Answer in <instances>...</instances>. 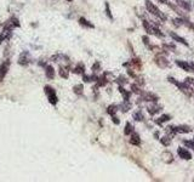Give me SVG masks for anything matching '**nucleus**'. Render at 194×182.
I'll list each match as a JSON object with an SVG mask.
<instances>
[{
  "label": "nucleus",
  "instance_id": "6",
  "mask_svg": "<svg viewBox=\"0 0 194 182\" xmlns=\"http://www.w3.org/2000/svg\"><path fill=\"white\" fill-rule=\"evenodd\" d=\"M11 37H12V29L4 28V27H2V32L0 33V45L4 43V40H6V39H10Z\"/></svg>",
  "mask_w": 194,
  "mask_h": 182
},
{
  "label": "nucleus",
  "instance_id": "16",
  "mask_svg": "<svg viewBox=\"0 0 194 182\" xmlns=\"http://www.w3.org/2000/svg\"><path fill=\"white\" fill-rule=\"evenodd\" d=\"M68 68H64V67H62V66H60V68H58V74H60V77L63 79H68L69 77V71H67Z\"/></svg>",
  "mask_w": 194,
  "mask_h": 182
},
{
  "label": "nucleus",
  "instance_id": "31",
  "mask_svg": "<svg viewBox=\"0 0 194 182\" xmlns=\"http://www.w3.org/2000/svg\"><path fill=\"white\" fill-rule=\"evenodd\" d=\"M106 12H107V16H108L111 20H113V16H112V14H111V9H109L108 4H106Z\"/></svg>",
  "mask_w": 194,
  "mask_h": 182
},
{
  "label": "nucleus",
  "instance_id": "32",
  "mask_svg": "<svg viewBox=\"0 0 194 182\" xmlns=\"http://www.w3.org/2000/svg\"><path fill=\"white\" fill-rule=\"evenodd\" d=\"M142 40H143L145 45L149 46V39H148V37H147V35H143V37H142Z\"/></svg>",
  "mask_w": 194,
  "mask_h": 182
},
{
  "label": "nucleus",
  "instance_id": "12",
  "mask_svg": "<svg viewBox=\"0 0 194 182\" xmlns=\"http://www.w3.org/2000/svg\"><path fill=\"white\" fill-rule=\"evenodd\" d=\"M45 76H46V78L50 79V80H52V79L55 78V69H53L52 66L48 64V66L45 67Z\"/></svg>",
  "mask_w": 194,
  "mask_h": 182
},
{
  "label": "nucleus",
  "instance_id": "9",
  "mask_svg": "<svg viewBox=\"0 0 194 182\" xmlns=\"http://www.w3.org/2000/svg\"><path fill=\"white\" fill-rule=\"evenodd\" d=\"M170 37H171V38H172L175 41H177V43H181V44H182V45H184V46H188V43H187V41H186V40H184L182 37H180L178 34H176V33L171 32V33H170Z\"/></svg>",
  "mask_w": 194,
  "mask_h": 182
},
{
  "label": "nucleus",
  "instance_id": "34",
  "mask_svg": "<svg viewBox=\"0 0 194 182\" xmlns=\"http://www.w3.org/2000/svg\"><path fill=\"white\" fill-rule=\"evenodd\" d=\"M117 83H118V84H119V83H120V84H125V83H126V80H125L124 77H120V78L117 79Z\"/></svg>",
  "mask_w": 194,
  "mask_h": 182
},
{
  "label": "nucleus",
  "instance_id": "36",
  "mask_svg": "<svg viewBox=\"0 0 194 182\" xmlns=\"http://www.w3.org/2000/svg\"><path fill=\"white\" fill-rule=\"evenodd\" d=\"M38 64H39L40 67H44V68H45V67L48 66V63H46L45 61H39V62H38Z\"/></svg>",
  "mask_w": 194,
  "mask_h": 182
},
{
  "label": "nucleus",
  "instance_id": "43",
  "mask_svg": "<svg viewBox=\"0 0 194 182\" xmlns=\"http://www.w3.org/2000/svg\"><path fill=\"white\" fill-rule=\"evenodd\" d=\"M66 1H68V2H71V1H73V0H66Z\"/></svg>",
  "mask_w": 194,
  "mask_h": 182
},
{
  "label": "nucleus",
  "instance_id": "17",
  "mask_svg": "<svg viewBox=\"0 0 194 182\" xmlns=\"http://www.w3.org/2000/svg\"><path fill=\"white\" fill-rule=\"evenodd\" d=\"M73 72L75 74H85V66L83 63H78L76 67L73 69Z\"/></svg>",
  "mask_w": 194,
  "mask_h": 182
},
{
  "label": "nucleus",
  "instance_id": "24",
  "mask_svg": "<svg viewBox=\"0 0 194 182\" xmlns=\"http://www.w3.org/2000/svg\"><path fill=\"white\" fill-rule=\"evenodd\" d=\"M168 120H170V115L165 114V115H161L159 119H157V120H155V123H157V124H159V125H161L163 123H165V122H168Z\"/></svg>",
  "mask_w": 194,
  "mask_h": 182
},
{
  "label": "nucleus",
  "instance_id": "40",
  "mask_svg": "<svg viewBox=\"0 0 194 182\" xmlns=\"http://www.w3.org/2000/svg\"><path fill=\"white\" fill-rule=\"evenodd\" d=\"M112 119H113V123H114V124H119V123H120L115 115H112Z\"/></svg>",
  "mask_w": 194,
  "mask_h": 182
},
{
  "label": "nucleus",
  "instance_id": "11",
  "mask_svg": "<svg viewBox=\"0 0 194 182\" xmlns=\"http://www.w3.org/2000/svg\"><path fill=\"white\" fill-rule=\"evenodd\" d=\"M176 64H177L180 68H182L183 71H186V72H192L191 64H189V63H187L186 61H176Z\"/></svg>",
  "mask_w": 194,
  "mask_h": 182
},
{
  "label": "nucleus",
  "instance_id": "35",
  "mask_svg": "<svg viewBox=\"0 0 194 182\" xmlns=\"http://www.w3.org/2000/svg\"><path fill=\"white\" fill-rule=\"evenodd\" d=\"M132 63H134L135 66H138V67L141 66V62H140V58H135V60L132 61Z\"/></svg>",
  "mask_w": 194,
  "mask_h": 182
},
{
  "label": "nucleus",
  "instance_id": "20",
  "mask_svg": "<svg viewBox=\"0 0 194 182\" xmlns=\"http://www.w3.org/2000/svg\"><path fill=\"white\" fill-rule=\"evenodd\" d=\"M73 91H74V94L78 95V96L83 95V92H84V86H83V84H78V85H75V86L73 87Z\"/></svg>",
  "mask_w": 194,
  "mask_h": 182
},
{
  "label": "nucleus",
  "instance_id": "19",
  "mask_svg": "<svg viewBox=\"0 0 194 182\" xmlns=\"http://www.w3.org/2000/svg\"><path fill=\"white\" fill-rule=\"evenodd\" d=\"M175 1H176V4H177L178 6H181L182 9L187 10V11H189V10H191V5H189L186 0H175Z\"/></svg>",
  "mask_w": 194,
  "mask_h": 182
},
{
  "label": "nucleus",
  "instance_id": "15",
  "mask_svg": "<svg viewBox=\"0 0 194 182\" xmlns=\"http://www.w3.org/2000/svg\"><path fill=\"white\" fill-rule=\"evenodd\" d=\"M51 61H53V62H60L61 60H64V61H69V58L66 56V55H61V53H57V55H53L51 58H50Z\"/></svg>",
  "mask_w": 194,
  "mask_h": 182
},
{
  "label": "nucleus",
  "instance_id": "25",
  "mask_svg": "<svg viewBox=\"0 0 194 182\" xmlns=\"http://www.w3.org/2000/svg\"><path fill=\"white\" fill-rule=\"evenodd\" d=\"M117 110H118V107H117V106H109V107L107 108V113L111 114V115H115Z\"/></svg>",
  "mask_w": 194,
  "mask_h": 182
},
{
  "label": "nucleus",
  "instance_id": "10",
  "mask_svg": "<svg viewBox=\"0 0 194 182\" xmlns=\"http://www.w3.org/2000/svg\"><path fill=\"white\" fill-rule=\"evenodd\" d=\"M155 63H157L159 67H161V68H165V67L169 66V62H168L166 58L163 57V56H158V57L155 58Z\"/></svg>",
  "mask_w": 194,
  "mask_h": 182
},
{
  "label": "nucleus",
  "instance_id": "1",
  "mask_svg": "<svg viewBox=\"0 0 194 182\" xmlns=\"http://www.w3.org/2000/svg\"><path fill=\"white\" fill-rule=\"evenodd\" d=\"M146 9H147V11L149 12V14H152L153 16H155V17H158L159 20H161V21H166V16L164 15V12H161L159 9H158V6H155L152 1H149V0H147L146 1Z\"/></svg>",
  "mask_w": 194,
  "mask_h": 182
},
{
  "label": "nucleus",
  "instance_id": "38",
  "mask_svg": "<svg viewBox=\"0 0 194 182\" xmlns=\"http://www.w3.org/2000/svg\"><path fill=\"white\" fill-rule=\"evenodd\" d=\"M164 49H165V50H172V51H173V50H175V48H173V46H172V45H166V44H165V45H164Z\"/></svg>",
  "mask_w": 194,
  "mask_h": 182
},
{
  "label": "nucleus",
  "instance_id": "14",
  "mask_svg": "<svg viewBox=\"0 0 194 182\" xmlns=\"http://www.w3.org/2000/svg\"><path fill=\"white\" fill-rule=\"evenodd\" d=\"M175 131L176 134H188L191 132V128L189 126H184V125H181V126H175Z\"/></svg>",
  "mask_w": 194,
  "mask_h": 182
},
{
  "label": "nucleus",
  "instance_id": "33",
  "mask_svg": "<svg viewBox=\"0 0 194 182\" xmlns=\"http://www.w3.org/2000/svg\"><path fill=\"white\" fill-rule=\"evenodd\" d=\"M99 68H101L99 63H98V62H96V63L92 66V71H94V73H95V72H97V69H99Z\"/></svg>",
  "mask_w": 194,
  "mask_h": 182
},
{
  "label": "nucleus",
  "instance_id": "7",
  "mask_svg": "<svg viewBox=\"0 0 194 182\" xmlns=\"http://www.w3.org/2000/svg\"><path fill=\"white\" fill-rule=\"evenodd\" d=\"M142 100L143 101H149V102H157L159 97L152 92H142Z\"/></svg>",
  "mask_w": 194,
  "mask_h": 182
},
{
  "label": "nucleus",
  "instance_id": "5",
  "mask_svg": "<svg viewBox=\"0 0 194 182\" xmlns=\"http://www.w3.org/2000/svg\"><path fill=\"white\" fill-rule=\"evenodd\" d=\"M17 63H18L20 66H22V67L28 66V64L30 63V55H29V52L28 51L21 52L20 56H18V61H17Z\"/></svg>",
  "mask_w": 194,
  "mask_h": 182
},
{
  "label": "nucleus",
  "instance_id": "39",
  "mask_svg": "<svg viewBox=\"0 0 194 182\" xmlns=\"http://www.w3.org/2000/svg\"><path fill=\"white\" fill-rule=\"evenodd\" d=\"M186 81H187V84H192V85H194V78H187L186 79Z\"/></svg>",
  "mask_w": 194,
  "mask_h": 182
},
{
  "label": "nucleus",
  "instance_id": "28",
  "mask_svg": "<svg viewBox=\"0 0 194 182\" xmlns=\"http://www.w3.org/2000/svg\"><path fill=\"white\" fill-rule=\"evenodd\" d=\"M131 89H132V91L135 92V94H138V95H142V92L143 91H141V89L136 85V84H134V85H131Z\"/></svg>",
  "mask_w": 194,
  "mask_h": 182
},
{
  "label": "nucleus",
  "instance_id": "30",
  "mask_svg": "<svg viewBox=\"0 0 194 182\" xmlns=\"http://www.w3.org/2000/svg\"><path fill=\"white\" fill-rule=\"evenodd\" d=\"M183 143H184L188 148H192V149L194 151V140L193 141H183Z\"/></svg>",
  "mask_w": 194,
  "mask_h": 182
},
{
  "label": "nucleus",
  "instance_id": "2",
  "mask_svg": "<svg viewBox=\"0 0 194 182\" xmlns=\"http://www.w3.org/2000/svg\"><path fill=\"white\" fill-rule=\"evenodd\" d=\"M44 92H45V95L48 96L49 102L52 104V106H56L57 102H58V97H57V95H56V90H55L52 86L46 85V86L44 87Z\"/></svg>",
  "mask_w": 194,
  "mask_h": 182
},
{
  "label": "nucleus",
  "instance_id": "23",
  "mask_svg": "<svg viewBox=\"0 0 194 182\" xmlns=\"http://www.w3.org/2000/svg\"><path fill=\"white\" fill-rule=\"evenodd\" d=\"M134 119H135L136 122H142V120L145 119V117H143V113H142L141 110H138V112H135V113H134Z\"/></svg>",
  "mask_w": 194,
  "mask_h": 182
},
{
  "label": "nucleus",
  "instance_id": "21",
  "mask_svg": "<svg viewBox=\"0 0 194 182\" xmlns=\"http://www.w3.org/2000/svg\"><path fill=\"white\" fill-rule=\"evenodd\" d=\"M161 110V107L160 106H150V107H148V113L149 114H152V115H154L155 113H158V112H160Z\"/></svg>",
  "mask_w": 194,
  "mask_h": 182
},
{
  "label": "nucleus",
  "instance_id": "41",
  "mask_svg": "<svg viewBox=\"0 0 194 182\" xmlns=\"http://www.w3.org/2000/svg\"><path fill=\"white\" fill-rule=\"evenodd\" d=\"M158 1H159V2H161V4H165V5H166V4H169V1H168V0H158Z\"/></svg>",
  "mask_w": 194,
  "mask_h": 182
},
{
  "label": "nucleus",
  "instance_id": "8",
  "mask_svg": "<svg viewBox=\"0 0 194 182\" xmlns=\"http://www.w3.org/2000/svg\"><path fill=\"white\" fill-rule=\"evenodd\" d=\"M177 154L180 158H182V159H184V160H191L192 159V154L186 149V148H178L177 149Z\"/></svg>",
  "mask_w": 194,
  "mask_h": 182
},
{
  "label": "nucleus",
  "instance_id": "4",
  "mask_svg": "<svg viewBox=\"0 0 194 182\" xmlns=\"http://www.w3.org/2000/svg\"><path fill=\"white\" fill-rule=\"evenodd\" d=\"M4 28H9V29H15V28H18V27H21V23H20V20L17 18V17H15V16H11L6 22H5V25H2Z\"/></svg>",
  "mask_w": 194,
  "mask_h": 182
},
{
  "label": "nucleus",
  "instance_id": "37",
  "mask_svg": "<svg viewBox=\"0 0 194 182\" xmlns=\"http://www.w3.org/2000/svg\"><path fill=\"white\" fill-rule=\"evenodd\" d=\"M184 25H186V26H188L189 28H191V29H193V30H194V25H193V23H191V22H188V21H184Z\"/></svg>",
  "mask_w": 194,
  "mask_h": 182
},
{
  "label": "nucleus",
  "instance_id": "3",
  "mask_svg": "<svg viewBox=\"0 0 194 182\" xmlns=\"http://www.w3.org/2000/svg\"><path fill=\"white\" fill-rule=\"evenodd\" d=\"M10 66H11V61L10 60H5L0 63V83L4 81L5 77L7 76V72L10 69Z\"/></svg>",
  "mask_w": 194,
  "mask_h": 182
},
{
  "label": "nucleus",
  "instance_id": "26",
  "mask_svg": "<svg viewBox=\"0 0 194 182\" xmlns=\"http://www.w3.org/2000/svg\"><path fill=\"white\" fill-rule=\"evenodd\" d=\"M119 108H121V110H122V112H126L127 109H130V108H131V104L129 103V101H124V104H120V106H119Z\"/></svg>",
  "mask_w": 194,
  "mask_h": 182
},
{
  "label": "nucleus",
  "instance_id": "42",
  "mask_svg": "<svg viewBox=\"0 0 194 182\" xmlns=\"http://www.w3.org/2000/svg\"><path fill=\"white\" fill-rule=\"evenodd\" d=\"M191 68H192V72H194V62H191Z\"/></svg>",
  "mask_w": 194,
  "mask_h": 182
},
{
  "label": "nucleus",
  "instance_id": "22",
  "mask_svg": "<svg viewBox=\"0 0 194 182\" xmlns=\"http://www.w3.org/2000/svg\"><path fill=\"white\" fill-rule=\"evenodd\" d=\"M119 91H120V94L122 95V97H124V101H129V99H130V92L126 91L122 86H119Z\"/></svg>",
  "mask_w": 194,
  "mask_h": 182
},
{
  "label": "nucleus",
  "instance_id": "27",
  "mask_svg": "<svg viewBox=\"0 0 194 182\" xmlns=\"http://www.w3.org/2000/svg\"><path fill=\"white\" fill-rule=\"evenodd\" d=\"M124 132H125V135H129V134H132L134 132V126L131 125V124H126L125 125V130H124Z\"/></svg>",
  "mask_w": 194,
  "mask_h": 182
},
{
  "label": "nucleus",
  "instance_id": "13",
  "mask_svg": "<svg viewBox=\"0 0 194 182\" xmlns=\"http://www.w3.org/2000/svg\"><path fill=\"white\" fill-rule=\"evenodd\" d=\"M130 143L134 145V146H140L141 145V140H140V136L135 132H132L131 135V138H130Z\"/></svg>",
  "mask_w": 194,
  "mask_h": 182
},
{
  "label": "nucleus",
  "instance_id": "44",
  "mask_svg": "<svg viewBox=\"0 0 194 182\" xmlns=\"http://www.w3.org/2000/svg\"><path fill=\"white\" fill-rule=\"evenodd\" d=\"M0 27H2V25H1V22H0Z\"/></svg>",
  "mask_w": 194,
  "mask_h": 182
},
{
  "label": "nucleus",
  "instance_id": "29",
  "mask_svg": "<svg viewBox=\"0 0 194 182\" xmlns=\"http://www.w3.org/2000/svg\"><path fill=\"white\" fill-rule=\"evenodd\" d=\"M160 141H161V143H163L164 146H169L170 143H171V140L169 138V136H165V137H163Z\"/></svg>",
  "mask_w": 194,
  "mask_h": 182
},
{
  "label": "nucleus",
  "instance_id": "18",
  "mask_svg": "<svg viewBox=\"0 0 194 182\" xmlns=\"http://www.w3.org/2000/svg\"><path fill=\"white\" fill-rule=\"evenodd\" d=\"M79 25L83 27H85V28H94V25L91 23V22H89L86 18H84V17H80L79 18Z\"/></svg>",
  "mask_w": 194,
  "mask_h": 182
}]
</instances>
